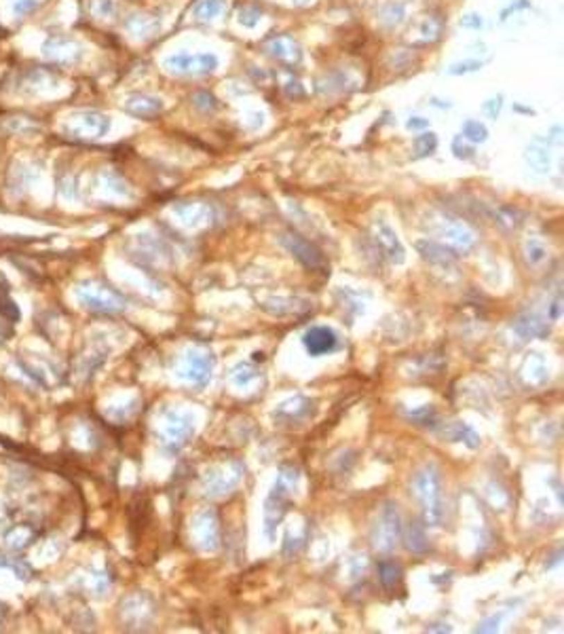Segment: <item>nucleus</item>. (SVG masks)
Listing matches in <instances>:
<instances>
[{"label":"nucleus","mask_w":564,"mask_h":634,"mask_svg":"<svg viewBox=\"0 0 564 634\" xmlns=\"http://www.w3.org/2000/svg\"><path fill=\"white\" fill-rule=\"evenodd\" d=\"M165 70L172 74H210L214 70H218L220 60L214 56V53H194V56H188V53H176V56L165 58L163 62Z\"/></svg>","instance_id":"obj_3"},{"label":"nucleus","mask_w":564,"mask_h":634,"mask_svg":"<svg viewBox=\"0 0 564 634\" xmlns=\"http://www.w3.org/2000/svg\"><path fill=\"white\" fill-rule=\"evenodd\" d=\"M404 19H406V5L404 3L393 0V3H387L381 9V24L385 28H397Z\"/></svg>","instance_id":"obj_17"},{"label":"nucleus","mask_w":564,"mask_h":634,"mask_svg":"<svg viewBox=\"0 0 564 634\" xmlns=\"http://www.w3.org/2000/svg\"><path fill=\"white\" fill-rule=\"evenodd\" d=\"M417 495L423 503L425 520L429 524H438L442 520V491H440V476L433 467H425L415 478Z\"/></svg>","instance_id":"obj_2"},{"label":"nucleus","mask_w":564,"mask_h":634,"mask_svg":"<svg viewBox=\"0 0 564 634\" xmlns=\"http://www.w3.org/2000/svg\"><path fill=\"white\" fill-rule=\"evenodd\" d=\"M440 32H442V22L436 19L433 15H425L415 24L413 30H410V38H413L417 44H427V42H433L436 38H440Z\"/></svg>","instance_id":"obj_14"},{"label":"nucleus","mask_w":564,"mask_h":634,"mask_svg":"<svg viewBox=\"0 0 564 634\" xmlns=\"http://www.w3.org/2000/svg\"><path fill=\"white\" fill-rule=\"evenodd\" d=\"M431 104H433V106H438V108H450V106H452V104H448V101L444 104V101H442V99H438V97H433V99H431Z\"/></svg>","instance_id":"obj_34"},{"label":"nucleus","mask_w":564,"mask_h":634,"mask_svg":"<svg viewBox=\"0 0 564 634\" xmlns=\"http://www.w3.org/2000/svg\"><path fill=\"white\" fill-rule=\"evenodd\" d=\"M501 108H503V97H492V99H488V101L484 104V111H486L492 119L499 117Z\"/></svg>","instance_id":"obj_31"},{"label":"nucleus","mask_w":564,"mask_h":634,"mask_svg":"<svg viewBox=\"0 0 564 634\" xmlns=\"http://www.w3.org/2000/svg\"><path fill=\"white\" fill-rule=\"evenodd\" d=\"M87 9L95 19H113L117 13V3L115 0H89Z\"/></svg>","instance_id":"obj_19"},{"label":"nucleus","mask_w":564,"mask_h":634,"mask_svg":"<svg viewBox=\"0 0 564 634\" xmlns=\"http://www.w3.org/2000/svg\"><path fill=\"white\" fill-rule=\"evenodd\" d=\"M436 148H438V136L433 131H423L421 136L415 138V152H417V156L433 154Z\"/></svg>","instance_id":"obj_20"},{"label":"nucleus","mask_w":564,"mask_h":634,"mask_svg":"<svg viewBox=\"0 0 564 634\" xmlns=\"http://www.w3.org/2000/svg\"><path fill=\"white\" fill-rule=\"evenodd\" d=\"M123 108L131 115V117H138V119H152L163 113L165 104L161 97L157 95H150V93H131L125 97L123 101Z\"/></svg>","instance_id":"obj_6"},{"label":"nucleus","mask_w":564,"mask_h":634,"mask_svg":"<svg viewBox=\"0 0 564 634\" xmlns=\"http://www.w3.org/2000/svg\"><path fill=\"white\" fill-rule=\"evenodd\" d=\"M0 567L11 569V571H13L15 575H19L22 579H28V577H30L28 564H24V562H19V560H15V558H3V560H0Z\"/></svg>","instance_id":"obj_28"},{"label":"nucleus","mask_w":564,"mask_h":634,"mask_svg":"<svg viewBox=\"0 0 564 634\" xmlns=\"http://www.w3.org/2000/svg\"><path fill=\"white\" fill-rule=\"evenodd\" d=\"M260 11L258 9H254V7H243L241 11H239V24L243 26V28H256L260 24Z\"/></svg>","instance_id":"obj_26"},{"label":"nucleus","mask_w":564,"mask_h":634,"mask_svg":"<svg viewBox=\"0 0 564 634\" xmlns=\"http://www.w3.org/2000/svg\"><path fill=\"white\" fill-rule=\"evenodd\" d=\"M374 239H376V245L381 247V252L389 260H393V262H401L404 260V247H401L395 231L385 220H376L374 222Z\"/></svg>","instance_id":"obj_11"},{"label":"nucleus","mask_w":564,"mask_h":634,"mask_svg":"<svg viewBox=\"0 0 564 634\" xmlns=\"http://www.w3.org/2000/svg\"><path fill=\"white\" fill-rule=\"evenodd\" d=\"M399 535V516L397 510L387 507L381 516V524H376L374 531V546L381 550H391Z\"/></svg>","instance_id":"obj_10"},{"label":"nucleus","mask_w":564,"mask_h":634,"mask_svg":"<svg viewBox=\"0 0 564 634\" xmlns=\"http://www.w3.org/2000/svg\"><path fill=\"white\" fill-rule=\"evenodd\" d=\"M408 548L413 550V552H423L425 548H427V539H425V535H423V531L419 526H410V531H408Z\"/></svg>","instance_id":"obj_25"},{"label":"nucleus","mask_w":564,"mask_h":634,"mask_svg":"<svg viewBox=\"0 0 564 634\" xmlns=\"http://www.w3.org/2000/svg\"><path fill=\"white\" fill-rule=\"evenodd\" d=\"M125 30L138 38V40H146L150 36H155V32L159 30V19L152 17V15H146V13H133L127 17L125 22Z\"/></svg>","instance_id":"obj_13"},{"label":"nucleus","mask_w":564,"mask_h":634,"mask_svg":"<svg viewBox=\"0 0 564 634\" xmlns=\"http://www.w3.org/2000/svg\"><path fill=\"white\" fill-rule=\"evenodd\" d=\"M285 93H288V97H304V87L300 85V81H288V85H285Z\"/></svg>","instance_id":"obj_33"},{"label":"nucleus","mask_w":564,"mask_h":634,"mask_svg":"<svg viewBox=\"0 0 564 634\" xmlns=\"http://www.w3.org/2000/svg\"><path fill=\"white\" fill-rule=\"evenodd\" d=\"M302 343H304V349L309 351L311 355H326V353H332L336 349L338 336L332 328L315 326L304 334Z\"/></svg>","instance_id":"obj_9"},{"label":"nucleus","mask_w":564,"mask_h":634,"mask_svg":"<svg viewBox=\"0 0 564 634\" xmlns=\"http://www.w3.org/2000/svg\"><path fill=\"white\" fill-rule=\"evenodd\" d=\"M452 152H454L456 158H465V161H467V158L474 156V146H470L463 136H456L452 140Z\"/></svg>","instance_id":"obj_27"},{"label":"nucleus","mask_w":564,"mask_h":634,"mask_svg":"<svg viewBox=\"0 0 564 634\" xmlns=\"http://www.w3.org/2000/svg\"><path fill=\"white\" fill-rule=\"evenodd\" d=\"M283 245H285L296 258H300V260L306 264V267L317 269V267H322V264H324L322 252H320L313 243H309L304 237H300V235H296V233L283 235Z\"/></svg>","instance_id":"obj_8"},{"label":"nucleus","mask_w":564,"mask_h":634,"mask_svg":"<svg viewBox=\"0 0 564 634\" xmlns=\"http://www.w3.org/2000/svg\"><path fill=\"white\" fill-rule=\"evenodd\" d=\"M461 136H463L467 142L480 144V142H486V140H488V129H486L484 123L470 119V121H465L463 125H461Z\"/></svg>","instance_id":"obj_18"},{"label":"nucleus","mask_w":564,"mask_h":634,"mask_svg":"<svg viewBox=\"0 0 564 634\" xmlns=\"http://www.w3.org/2000/svg\"><path fill=\"white\" fill-rule=\"evenodd\" d=\"M110 117L97 111L70 113L62 125V131L76 140H99L110 131Z\"/></svg>","instance_id":"obj_1"},{"label":"nucleus","mask_w":564,"mask_h":634,"mask_svg":"<svg viewBox=\"0 0 564 634\" xmlns=\"http://www.w3.org/2000/svg\"><path fill=\"white\" fill-rule=\"evenodd\" d=\"M0 341H3V332H0Z\"/></svg>","instance_id":"obj_37"},{"label":"nucleus","mask_w":564,"mask_h":634,"mask_svg":"<svg viewBox=\"0 0 564 634\" xmlns=\"http://www.w3.org/2000/svg\"><path fill=\"white\" fill-rule=\"evenodd\" d=\"M296 5H304V3H309V0H294Z\"/></svg>","instance_id":"obj_35"},{"label":"nucleus","mask_w":564,"mask_h":634,"mask_svg":"<svg viewBox=\"0 0 564 634\" xmlns=\"http://www.w3.org/2000/svg\"><path fill=\"white\" fill-rule=\"evenodd\" d=\"M192 104L197 106L199 111H203V113H214V111L218 108L216 97H214L212 93H208V91H199V93H194V95H192Z\"/></svg>","instance_id":"obj_22"},{"label":"nucleus","mask_w":564,"mask_h":634,"mask_svg":"<svg viewBox=\"0 0 564 634\" xmlns=\"http://www.w3.org/2000/svg\"><path fill=\"white\" fill-rule=\"evenodd\" d=\"M34 528L32 526H28V524H17V526H13L11 531H7V535H5V542H7V546L11 548V550H24V548H28L32 542H34Z\"/></svg>","instance_id":"obj_15"},{"label":"nucleus","mask_w":564,"mask_h":634,"mask_svg":"<svg viewBox=\"0 0 564 634\" xmlns=\"http://www.w3.org/2000/svg\"><path fill=\"white\" fill-rule=\"evenodd\" d=\"M58 85V76L47 70H30L19 81V91L28 95H40L47 93Z\"/></svg>","instance_id":"obj_12"},{"label":"nucleus","mask_w":564,"mask_h":634,"mask_svg":"<svg viewBox=\"0 0 564 634\" xmlns=\"http://www.w3.org/2000/svg\"><path fill=\"white\" fill-rule=\"evenodd\" d=\"M267 53L277 60L279 64H285V66H298L302 62V47L290 38V36H277L273 40L267 42Z\"/></svg>","instance_id":"obj_7"},{"label":"nucleus","mask_w":564,"mask_h":634,"mask_svg":"<svg viewBox=\"0 0 564 634\" xmlns=\"http://www.w3.org/2000/svg\"><path fill=\"white\" fill-rule=\"evenodd\" d=\"M3 615H5V611H3V605H0V621H3Z\"/></svg>","instance_id":"obj_36"},{"label":"nucleus","mask_w":564,"mask_h":634,"mask_svg":"<svg viewBox=\"0 0 564 634\" xmlns=\"http://www.w3.org/2000/svg\"><path fill=\"white\" fill-rule=\"evenodd\" d=\"M461 26L467 28V30H480L484 26V19L478 13H467V15L461 17Z\"/></svg>","instance_id":"obj_30"},{"label":"nucleus","mask_w":564,"mask_h":634,"mask_svg":"<svg viewBox=\"0 0 564 634\" xmlns=\"http://www.w3.org/2000/svg\"><path fill=\"white\" fill-rule=\"evenodd\" d=\"M76 296L83 302V307L93 309V311L115 313V311L123 309V300L115 292H110L108 288H101V286H81Z\"/></svg>","instance_id":"obj_5"},{"label":"nucleus","mask_w":564,"mask_h":634,"mask_svg":"<svg viewBox=\"0 0 564 634\" xmlns=\"http://www.w3.org/2000/svg\"><path fill=\"white\" fill-rule=\"evenodd\" d=\"M42 58L56 66H72L83 58V47L68 36H49L42 42Z\"/></svg>","instance_id":"obj_4"},{"label":"nucleus","mask_w":564,"mask_h":634,"mask_svg":"<svg viewBox=\"0 0 564 634\" xmlns=\"http://www.w3.org/2000/svg\"><path fill=\"white\" fill-rule=\"evenodd\" d=\"M40 3H42V0H15V3H13V13L17 17H24V15L32 13Z\"/></svg>","instance_id":"obj_29"},{"label":"nucleus","mask_w":564,"mask_h":634,"mask_svg":"<svg viewBox=\"0 0 564 634\" xmlns=\"http://www.w3.org/2000/svg\"><path fill=\"white\" fill-rule=\"evenodd\" d=\"M484 66V62L480 60H467V62H458V64H452L448 68V74L452 76H461V74H470V72H478L480 68Z\"/></svg>","instance_id":"obj_24"},{"label":"nucleus","mask_w":564,"mask_h":634,"mask_svg":"<svg viewBox=\"0 0 564 634\" xmlns=\"http://www.w3.org/2000/svg\"><path fill=\"white\" fill-rule=\"evenodd\" d=\"M406 127L410 131H425L429 127V121L425 117H410L408 123H406Z\"/></svg>","instance_id":"obj_32"},{"label":"nucleus","mask_w":564,"mask_h":634,"mask_svg":"<svg viewBox=\"0 0 564 634\" xmlns=\"http://www.w3.org/2000/svg\"><path fill=\"white\" fill-rule=\"evenodd\" d=\"M381 581L385 588H391L395 581L399 579V567L395 562H381Z\"/></svg>","instance_id":"obj_23"},{"label":"nucleus","mask_w":564,"mask_h":634,"mask_svg":"<svg viewBox=\"0 0 564 634\" xmlns=\"http://www.w3.org/2000/svg\"><path fill=\"white\" fill-rule=\"evenodd\" d=\"M526 161L537 170V172H547L549 170V154L545 148H537V146H531L526 150Z\"/></svg>","instance_id":"obj_21"},{"label":"nucleus","mask_w":564,"mask_h":634,"mask_svg":"<svg viewBox=\"0 0 564 634\" xmlns=\"http://www.w3.org/2000/svg\"><path fill=\"white\" fill-rule=\"evenodd\" d=\"M224 9V0H199L192 9V17L199 22H212Z\"/></svg>","instance_id":"obj_16"}]
</instances>
